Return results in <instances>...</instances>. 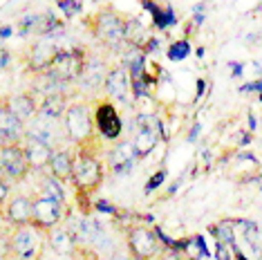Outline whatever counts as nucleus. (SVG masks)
Returning <instances> with one entry per match:
<instances>
[{"label":"nucleus","mask_w":262,"mask_h":260,"mask_svg":"<svg viewBox=\"0 0 262 260\" xmlns=\"http://www.w3.org/2000/svg\"><path fill=\"white\" fill-rule=\"evenodd\" d=\"M63 128H65V137L68 144L79 148V146H92L101 144L97 126H94V112L92 105L85 101H70L68 110L63 115Z\"/></svg>","instance_id":"7ed1b4c3"},{"label":"nucleus","mask_w":262,"mask_h":260,"mask_svg":"<svg viewBox=\"0 0 262 260\" xmlns=\"http://www.w3.org/2000/svg\"><path fill=\"white\" fill-rule=\"evenodd\" d=\"M0 220L7 222L9 227H23V224H32V195L18 193L9 195L0 211Z\"/></svg>","instance_id":"4468645a"},{"label":"nucleus","mask_w":262,"mask_h":260,"mask_svg":"<svg viewBox=\"0 0 262 260\" xmlns=\"http://www.w3.org/2000/svg\"><path fill=\"white\" fill-rule=\"evenodd\" d=\"M108 260H135V258L130 256V251H128V249H117Z\"/></svg>","instance_id":"c756f323"},{"label":"nucleus","mask_w":262,"mask_h":260,"mask_svg":"<svg viewBox=\"0 0 262 260\" xmlns=\"http://www.w3.org/2000/svg\"><path fill=\"white\" fill-rule=\"evenodd\" d=\"M0 260H7V256H3V253H0Z\"/></svg>","instance_id":"473e14b6"},{"label":"nucleus","mask_w":262,"mask_h":260,"mask_svg":"<svg viewBox=\"0 0 262 260\" xmlns=\"http://www.w3.org/2000/svg\"><path fill=\"white\" fill-rule=\"evenodd\" d=\"M47 247L61 258H74L81 249V242L76 238L74 229L70 227V222H63L47 231Z\"/></svg>","instance_id":"f8f14e48"},{"label":"nucleus","mask_w":262,"mask_h":260,"mask_svg":"<svg viewBox=\"0 0 262 260\" xmlns=\"http://www.w3.org/2000/svg\"><path fill=\"white\" fill-rule=\"evenodd\" d=\"M155 260H184V256L177 249H164Z\"/></svg>","instance_id":"c85d7f7f"},{"label":"nucleus","mask_w":262,"mask_h":260,"mask_svg":"<svg viewBox=\"0 0 262 260\" xmlns=\"http://www.w3.org/2000/svg\"><path fill=\"white\" fill-rule=\"evenodd\" d=\"M58 7L63 9V14L68 16V18H72L74 14H79V11H81V3H79V0H70V3H68V0H58Z\"/></svg>","instance_id":"bb28decb"},{"label":"nucleus","mask_w":262,"mask_h":260,"mask_svg":"<svg viewBox=\"0 0 262 260\" xmlns=\"http://www.w3.org/2000/svg\"><path fill=\"white\" fill-rule=\"evenodd\" d=\"M27 135L45 141L52 148H61L68 146V137H65V128L61 119H50V117L36 115L32 121L27 123Z\"/></svg>","instance_id":"9d476101"},{"label":"nucleus","mask_w":262,"mask_h":260,"mask_svg":"<svg viewBox=\"0 0 262 260\" xmlns=\"http://www.w3.org/2000/svg\"><path fill=\"white\" fill-rule=\"evenodd\" d=\"M9 52L7 50H0V70H3V68H7V65H9Z\"/></svg>","instance_id":"7c9ffc66"},{"label":"nucleus","mask_w":262,"mask_h":260,"mask_svg":"<svg viewBox=\"0 0 262 260\" xmlns=\"http://www.w3.org/2000/svg\"><path fill=\"white\" fill-rule=\"evenodd\" d=\"M5 108H7L11 115H16L27 126V123L38 115L36 92H20V94H14V97H7L5 99Z\"/></svg>","instance_id":"f3484780"},{"label":"nucleus","mask_w":262,"mask_h":260,"mask_svg":"<svg viewBox=\"0 0 262 260\" xmlns=\"http://www.w3.org/2000/svg\"><path fill=\"white\" fill-rule=\"evenodd\" d=\"M5 110V99H0V112Z\"/></svg>","instance_id":"2f4dec72"},{"label":"nucleus","mask_w":262,"mask_h":260,"mask_svg":"<svg viewBox=\"0 0 262 260\" xmlns=\"http://www.w3.org/2000/svg\"><path fill=\"white\" fill-rule=\"evenodd\" d=\"M23 148H25V155L29 159L32 173H45L52 162V155H54V148L27 133H25V139H23Z\"/></svg>","instance_id":"dca6fc26"},{"label":"nucleus","mask_w":262,"mask_h":260,"mask_svg":"<svg viewBox=\"0 0 262 260\" xmlns=\"http://www.w3.org/2000/svg\"><path fill=\"white\" fill-rule=\"evenodd\" d=\"M101 144L92 146H79L74 148V162H72V186L79 200H90L101 188L105 177V168L101 162Z\"/></svg>","instance_id":"f257e3e1"},{"label":"nucleus","mask_w":262,"mask_h":260,"mask_svg":"<svg viewBox=\"0 0 262 260\" xmlns=\"http://www.w3.org/2000/svg\"><path fill=\"white\" fill-rule=\"evenodd\" d=\"M94 126H97V133L103 141H117L123 133V121L119 110L115 108L112 99H99L94 101Z\"/></svg>","instance_id":"1a4fd4ad"},{"label":"nucleus","mask_w":262,"mask_h":260,"mask_svg":"<svg viewBox=\"0 0 262 260\" xmlns=\"http://www.w3.org/2000/svg\"><path fill=\"white\" fill-rule=\"evenodd\" d=\"M211 233L215 235L217 242H226V245H235V233H233V222L222 220L215 227H211Z\"/></svg>","instance_id":"393cba45"},{"label":"nucleus","mask_w":262,"mask_h":260,"mask_svg":"<svg viewBox=\"0 0 262 260\" xmlns=\"http://www.w3.org/2000/svg\"><path fill=\"white\" fill-rule=\"evenodd\" d=\"M72 162H74V146L54 148V155H52V162L47 166V173H52L56 180L68 184L72 180Z\"/></svg>","instance_id":"aec40b11"},{"label":"nucleus","mask_w":262,"mask_h":260,"mask_svg":"<svg viewBox=\"0 0 262 260\" xmlns=\"http://www.w3.org/2000/svg\"><path fill=\"white\" fill-rule=\"evenodd\" d=\"M68 215H70L68 202H58V200H52L40 193L32 195V224H36L38 229L50 231V229L63 224L68 220Z\"/></svg>","instance_id":"423d86ee"},{"label":"nucleus","mask_w":262,"mask_h":260,"mask_svg":"<svg viewBox=\"0 0 262 260\" xmlns=\"http://www.w3.org/2000/svg\"><path fill=\"white\" fill-rule=\"evenodd\" d=\"M58 47L54 40L50 38H40L36 40V43L29 45L27 50V56H25V65H27V72L29 74H38V72H45L47 68L52 65V61H54V56L58 54Z\"/></svg>","instance_id":"ddd939ff"},{"label":"nucleus","mask_w":262,"mask_h":260,"mask_svg":"<svg viewBox=\"0 0 262 260\" xmlns=\"http://www.w3.org/2000/svg\"><path fill=\"white\" fill-rule=\"evenodd\" d=\"M137 153L133 146V139L130 141H119V144L108 153V166L115 175H123L130 173V168L137 164Z\"/></svg>","instance_id":"a211bd4d"},{"label":"nucleus","mask_w":262,"mask_h":260,"mask_svg":"<svg viewBox=\"0 0 262 260\" xmlns=\"http://www.w3.org/2000/svg\"><path fill=\"white\" fill-rule=\"evenodd\" d=\"M126 20H128L126 14H121L112 5H108V7L88 16L83 20V25L88 27V32L92 34L94 40H99L108 50L119 52L121 47H126V36H123L126 34Z\"/></svg>","instance_id":"f03ea898"},{"label":"nucleus","mask_w":262,"mask_h":260,"mask_svg":"<svg viewBox=\"0 0 262 260\" xmlns=\"http://www.w3.org/2000/svg\"><path fill=\"white\" fill-rule=\"evenodd\" d=\"M36 193L47 195V198H52V200H58V202H68V195H65V184H63L61 180H56L52 173H47V170L43 173V177H40Z\"/></svg>","instance_id":"5701e85b"},{"label":"nucleus","mask_w":262,"mask_h":260,"mask_svg":"<svg viewBox=\"0 0 262 260\" xmlns=\"http://www.w3.org/2000/svg\"><path fill=\"white\" fill-rule=\"evenodd\" d=\"M237 251L235 245H226V242H217L215 249V260H237Z\"/></svg>","instance_id":"a878e982"},{"label":"nucleus","mask_w":262,"mask_h":260,"mask_svg":"<svg viewBox=\"0 0 262 260\" xmlns=\"http://www.w3.org/2000/svg\"><path fill=\"white\" fill-rule=\"evenodd\" d=\"M126 249L135 260H155L164 247L155 229L144 222H133L126 227Z\"/></svg>","instance_id":"39448f33"},{"label":"nucleus","mask_w":262,"mask_h":260,"mask_svg":"<svg viewBox=\"0 0 262 260\" xmlns=\"http://www.w3.org/2000/svg\"><path fill=\"white\" fill-rule=\"evenodd\" d=\"M9 195H11V182L3 173H0V211H3L5 202L9 200Z\"/></svg>","instance_id":"cd10ccee"},{"label":"nucleus","mask_w":262,"mask_h":260,"mask_svg":"<svg viewBox=\"0 0 262 260\" xmlns=\"http://www.w3.org/2000/svg\"><path fill=\"white\" fill-rule=\"evenodd\" d=\"M0 173H3L11 184H20L27 180V175L32 173L29 159L25 155V148L20 144H9L0 146Z\"/></svg>","instance_id":"6e6552de"},{"label":"nucleus","mask_w":262,"mask_h":260,"mask_svg":"<svg viewBox=\"0 0 262 260\" xmlns=\"http://www.w3.org/2000/svg\"><path fill=\"white\" fill-rule=\"evenodd\" d=\"M9 260H43L47 249V231L38 229L36 224H23L9 227Z\"/></svg>","instance_id":"20e7f679"},{"label":"nucleus","mask_w":262,"mask_h":260,"mask_svg":"<svg viewBox=\"0 0 262 260\" xmlns=\"http://www.w3.org/2000/svg\"><path fill=\"white\" fill-rule=\"evenodd\" d=\"M159 144V133L157 130H148V128H137L135 130V137H133V146H135V153L137 157H146L157 148Z\"/></svg>","instance_id":"4be33fe9"},{"label":"nucleus","mask_w":262,"mask_h":260,"mask_svg":"<svg viewBox=\"0 0 262 260\" xmlns=\"http://www.w3.org/2000/svg\"><path fill=\"white\" fill-rule=\"evenodd\" d=\"M126 45L128 47H137V50H144L146 43H148V32L144 27V23L139 18H133V16H128L126 20Z\"/></svg>","instance_id":"b1692460"},{"label":"nucleus","mask_w":262,"mask_h":260,"mask_svg":"<svg viewBox=\"0 0 262 260\" xmlns=\"http://www.w3.org/2000/svg\"><path fill=\"white\" fill-rule=\"evenodd\" d=\"M103 92L108 94V99H112V101L128 103L133 99V79H130V70L126 63L110 65L105 83H103Z\"/></svg>","instance_id":"9b49d317"},{"label":"nucleus","mask_w":262,"mask_h":260,"mask_svg":"<svg viewBox=\"0 0 262 260\" xmlns=\"http://www.w3.org/2000/svg\"><path fill=\"white\" fill-rule=\"evenodd\" d=\"M27 126L23 123L16 115L5 108L0 112V146H9V144H20L25 139Z\"/></svg>","instance_id":"6ab92c4d"},{"label":"nucleus","mask_w":262,"mask_h":260,"mask_svg":"<svg viewBox=\"0 0 262 260\" xmlns=\"http://www.w3.org/2000/svg\"><path fill=\"white\" fill-rule=\"evenodd\" d=\"M88 52L81 47H70V50H58L52 65L47 68V72H52L56 79H61L63 83H79L83 68H85Z\"/></svg>","instance_id":"0eeeda50"},{"label":"nucleus","mask_w":262,"mask_h":260,"mask_svg":"<svg viewBox=\"0 0 262 260\" xmlns=\"http://www.w3.org/2000/svg\"><path fill=\"white\" fill-rule=\"evenodd\" d=\"M108 70L110 65L105 63V58L101 56H94L88 52V58H85V68H83V74L79 79V83L83 85V90H103V83H105V76H108Z\"/></svg>","instance_id":"2eb2a0df"},{"label":"nucleus","mask_w":262,"mask_h":260,"mask_svg":"<svg viewBox=\"0 0 262 260\" xmlns=\"http://www.w3.org/2000/svg\"><path fill=\"white\" fill-rule=\"evenodd\" d=\"M70 105L68 92H52V94H43L38 99V115L50 117V119H63L65 110Z\"/></svg>","instance_id":"412c9836"},{"label":"nucleus","mask_w":262,"mask_h":260,"mask_svg":"<svg viewBox=\"0 0 262 260\" xmlns=\"http://www.w3.org/2000/svg\"><path fill=\"white\" fill-rule=\"evenodd\" d=\"M72 260H76V258H72Z\"/></svg>","instance_id":"72a5a7b5"}]
</instances>
